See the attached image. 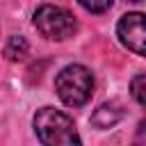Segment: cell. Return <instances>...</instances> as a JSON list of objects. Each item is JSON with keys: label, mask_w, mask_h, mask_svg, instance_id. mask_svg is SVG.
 Wrapping results in <instances>:
<instances>
[{"label": "cell", "mask_w": 146, "mask_h": 146, "mask_svg": "<svg viewBox=\"0 0 146 146\" xmlns=\"http://www.w3.org/2000/svg\"><path fill=\"white\" fill-rule=\"evenodd\" d=\"M34 132L41 144L46 146H71L80 144V135L75 130V123L71 116H66L59 110L41 107L34 116Z\"/></svg>", "instance_id": "6da1fadb"}, {"label": "cell", "mask_w": 146, "mask_h": 146, "mask_svg": "<svg viewBox=\"0 0 146 146\" xmlns=\"http://www.w3.org/2000/svg\"><path fill=\"white\" fill-rule=\"evenodd\" d=\"M55 91L68 107H82L94 94V75L82 64L64 66L55 78Z\"/></svg>", "instance_id": "7a4b0ae2"}, {"label": "cell", "mask_w": 146, "mask_h": 146, "mask_svg": "<svg viewBox=\"0 0 146 146\" xmlns=\"http://www.w3.org/2000/svg\"><path fill=\"white\" fill-rule=\"evenodd\" d=\"M34 27L41 36H46L50 41H64V39L73 36V32L78 30V23H75L73 14L66 11L64 7L41 5L34 11Z\"/></svg>", "instance_id": "3957f363"}, {"label": "cell", "mask_w": 146, "mask_h": 146, "mask_svg": "<svg viewBox=\"0 0 146 146\" xmlns=\"http://www.w3.org/2000/svg\"><path fill=\"white\" fill-rule=\"evenodd\" d=\"M116 34L121 39V43L132 50L135 55H144V14L132 11L121 16L119 25H116Z\"/></svg>", "instance_id": "277c9868"}, {"label": "cell", "mask_w": 146, "mask_h": 146, "mask_svg": "<svg viewBox=\"0 0 146 146\" xmlns=\"http://www.w3.org/2000/svg\"><path fill=\"white\" fill-rule=\"evenodd\" d=\"M121 116H123V110H121L119 103H105V105H100V107L94 112L91 123H94L98 130H105V128L116 125V123L121 121Z\"/></svg>", "instance_id": "5b68a950"}, {"label": "cell", "mask_w": 146, "mask_h": 146, "mask_svg": "<svg viewBox=\"0 0 146 146\" xmlns=\"http://www.w3.org/2000/svg\"><path fill=\"white\" fill-rule=\"evenodd\" d=\"M5 55H7V59H11V62L23 59V57L27 55V41H25L23 36H11L9 43H7V48H5Z\"/></svg>", "instance_id": "8992f818"}, {"label": "cell", "mask_w": 146, "mask_h": 146, "mask_svg": "<svg viewBox=\"0 0 146 146\" xmlns=\"http://www.w3.org/2000/svg\"><path fill=\"white\" fill-rule=\"evenodd\" d=\"M144 84H146V75L144 73H139V75H135L132 78V82H130V89H132V98L139 103V105H146V96H144Z\"/></svg>", "instance_id": "52a82bcc"}, {"label": "cell", "mask_w": 146, "mask_h": 146, "mask_svg": "<svg viewBox=\"0 0 146 146\" xmlns=\"http://www.w3.org/2000/svg\"><path fill=\"white\" fill-rule=\"evenodd\" d=\"M87 11H91V14H103V11H107L110 7H112V2L114 0H78Z\"/></svg>", "instance_id": "ba28073f"}, {"label": "cell", "mask_w": 146, "mask_h": 146, "mask_svg": "<svg viewBox=\"0 0 146 146\" xmlns=\"http://www.w3.org/2000/svg\"><path fill=\"white\" fill-rule=\"evenodd\" d=\"M130 2H141V0H130Z\"/></svg>", "instance_id": "9c48e42d"}]
</instances>
